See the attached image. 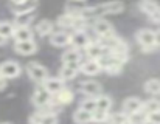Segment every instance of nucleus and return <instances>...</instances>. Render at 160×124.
I'll return each instance as SVG.
<instances>
[{"label": "nucleus", "mask_w": 160, "mask_h": 124, "mask_svg": "<svg viewBox=\"0 0 160 124\" xmlns=\"http://www.w3.org/2000/svg\"><path fill=\"white\" fill-rule=\"evenodd\" d=\"M156 42H157V45H160V30L156 31Z\"/></svg>", "instance_id": "obj_35"}, {"label": "nucleus", "mask_w": 160, "mask_h": 124, "mask_svg": "<svg viewBox=\"0 0 160 124\" xmlns=\"http://www.w3.org/2000/svg\"><path fill=\"white\" fill-rule=\"evenodd\" d=\"M5 42H6V37H5V36H2V34H0V45H3V44H5Z\"/></svg>", "instance_id": "obj_36"}, {"label": "nucleus", "mask_w": 160, "mask_h": 124, "mask_svg": "<svg viewBox=\"0 0 160 124\" xmlns=\"http://www.w3.org/2000/svg\"><path fill=\"white\" fill-rule=\"evenodd\" d=\"M87 56L90 58V59H100L101 56H104V53H103V47L100 45V44H90V45H87Z\"/></svg>", "instance_id": "obj_20"}, {"label": "nucleus", "mask_w": 160, "mask_h": 124, "mask_svg": "<svg viewBox=\"0 0 160 124\" xmlns=\"http://www.w3.org/2000/svg\"><path fill=\"white\" fill-rule=\"evenodd\" d=\"M0 73L2 76H5L6 79H12V78H17L20 74V67L19 64L14 61H6L0 65Z\"/></svg>", "instance_id": "obj_5"}, {"label": "nucleus", "mask_w": 160, "mask_h": 124, "mask_svg": "<svg viewBox=\"0 0 160 124\" xmlns=\"http://www.w3.org/2000/svg\"><path fill=\"white\" fill-rule=\"evenodd\" d=\"M14 3H22V2H25V0H12Z\"/></svg>", "instance_id": "obj_37"}, {"label": "nucleus", "mask_w": 160, "mask_h": 124, "mask_svg": "<svg viewBox=\"0 0 160 124\" xmlns=\"http://www.w3.org/2000/svg\"><path fill=\"white\" fill-rule=\"evenodd\" d=\"M52 30H53V23L50 20H41L36 25V33L39 36H47V34L52 33Z\"/></svg>", "instance_id": "obj_22"}, {"label": "nucleus", "mask_w": 160, "mask_h": 124, "mask_svg": "<svg viewBox=\"0 0 160 124\" xmlns=\"http://www.w3.org/2000/svg\"><path fill=\"white\" fill-rule=\"evenodd\" d=\"M142 110H143L145 113L157 112V110H160V101L159 99H149V101H146V103L143 104Z\"/></svg>", "instance_id": "obj_26"}, {"label": "nucleus", "mask_w": 160, "mask_h": 124, "mask_svg": "<svg viewBox=\"0 0 160 124\" xmlns=\"http://www.w3.org/2000/svg\"><path fill=\"white\" fill-rule=\"evenodd\" d=\"M70 44L78 48H87L89 37L84 31H76V33H73V36H70Z\"/></svg>", "instance_id": "obj_13"}, {"label": "nucleus", "mask_w": 160, "mask_h": 124, "mask_svg": "<svg viewBox=\"0 0 160 124\" xmlns=\"http://www.w3.org/2000/svg\"><path fill=\"white\" fill-rule=\"evenodd\" d=\"M73 120H75L78 124H87V123H90V121H93V112H89V110L79 109V110L75 112Z\"/></svg>", "instance_id": "obj_19"}, {"label": "nucleus", "mask_w": 160, "mask_h": 124, "mask_svg": "<svg viewBox=\"0 0 160 124\" xmlns=\"http://www.w3.org/2000/svg\"><path fill=\"white\" fill-rule=\"evenodd\" d=\"M107 118H109V115H107L106 110H95L93 112V121H97V123H103V121H106Z\"/></svg>", "instance_id": "obj_31"}, {"label": "nucleus", "mask_w": 160, "mask_h": 124, "mask_svg": "<svg viewBox=\"0 0 160 124\" xmlns=\"http://www.w3.org/2000/svg\"><path fill=\"white\" fill-rule=\"evenodd\" d=\"M93 30H95V33H97L98 36H101V37H106V36H112V34H113L110 23L106 22V20H97V23L93 25Z\"/></svg>", "instance_id": "obj_16"}, {"label": "nucleus", "mask_w": 160, "mask_h": 124, "mask_svg": "<svg viewBox=\"0 0 160 124\" xmlns=\"http://www.w3.org/2000/svg\"><path fill=\"white\" fill-rule=\"evenodd\" d=\"M53 101V95L42 85V87H38L34 95H33V103L38 106V107H45L48 106L50 103Z\"/></svg>", "instance_id": "obj_4"}, {"label": "nucleus", "mask_w": 160, "mask_h": 124, "mask_svg": "<svg viewBox=\"0 0 160 124\" xmlns=\"http://www.w3.org/2000/svg\"><path fill=\"white\" fill-rule=\"evenodd\" d=\"M145 90H146V93H149L152 96L160 95V81L159 79H149L145 84Z\"/></svg>", "instance_id": "obj_23"}, {"label": "nucleus", "mask_w": 160, "mask_h": 124, "mask_svg": "<svg viewBox=\"0 0 160 124\" xmlns=\"http://www.w3.org/2000/svg\"><path fill=\"white\" fill-rule=\"evenodd\" d=\"M72 101H73V93L68 88H62L61 92L53 95V103H56V104L64 106V104H70Z\"/></svg>", "instance_id": "obj_15"}, {"label": "nucleus", "mask_w": 160, "mask_h": 124, "mask_svg": "<svg viewBox=\"0 0 160 124\" xmlns=\"http://www.w3.org/2000/svg\"><path fill=\"white\" fill-rule=\"evenodd\" d=\"M109 120H110V124H124V123H128V121H129L128 113H124V112L115 113V115H112Z\"/></svg>", "instance_id": "obj_29"}, {"label": "nucleus", "mask_w": 160, "mask_h": 124, "mask_svg": "<svg viewBox=\"0 0 160 124\" xmlns=\"http://www.w3.org/2000/svg\"><path fill=\"white\" fill-rule=\"evenodd\" d=\"M14 50H16L19 55H22V56H28V55L36 53L38 45H36V42L31 39V41H27V42H16Z\"/></svg>", "instance_id": "obj_6"}, {"label": "nucleus", "mask_w": 160, "mask_h": 124, "mask_svg": "<svg viewBox=\"0 0 160 124\" xmlns=\"http://www.w3.org/2000/svg\"><path fill=\"white\" fill-rule=\"evenodd\" d=\"M31 30L28 26H16V31H14V39L16 42H27V41H31Z\"/></svg>", "instance_id": "obj_17"}, {"label": "nucleus", "mask_w": 160, "mask_h": 124, "mask_svg": "<svg viewBox=\"0 0 160 124\" xmlns=\"http://www.w3.org/2000/svg\"><path fill=\"white\" fill-rule=\"evenodd\" d=\"M137 41L143 47V51L145 53L154 51V48L157 45V42H156V33L151 31V30H140L137 33Z\"/></svg>", "instance_id": "obj_2"}, {"label": "nucleus", "mask_w": 160, "mask_h": 124, "mask_svg": "<svg viewBox=\"0 0 160 124\" xmlns=\"http://www.w3.org/2000/svg\"><path fill=\"white\" fill-rule=\"evenodd\" d=\"M151 20H154V22H159V23H160V9L157 11V12H154V14L151 16Z\"/></svg>", "instance_id": "obj_33"}, {"label": "nucleus", "mask_w": 160, "mask_h": 124, "mask_svg": "<svg viewBox=\"0 0 160 124\" xmlns=\"http://www.w3.org/2000/svg\"><path fill=\"white\" fill-rule=\"evenodd\" d=\"M78 70H79L78 62L64 64V65H62V68H61V78H62L64 81H70V79H73V78L76 76Z\"/></svg>", "instance_id": "obj_10"}, {"label": "nucleus", "mask_w": 160, "mask_h": 124, "mask_svg": "<svg viewBox=\"0 0 160 124\" xmlns=\"http://www.w3.org/2000/svg\"><path fill=\"white\" fill-rule=\"evenodd\" d=\"M14 31H16V28H14L12 23H9V22H2L0 23V34L2 36L11 37V36H14Z\"/></svg>", "instance_id": "obj_27"}, {"label": "nucleus", "mask_w": 160, "mask_h": 124, "mask_svg": "<svg viewBox=\"0 0 160 124\" xmlns=\"http://www.w3.org/2000/svg\"><path fill=\"white\" fill-rule=\"evenodd\" d=\"M52 95H56L58 92H61L64 88V79L62 78H47L42 84Z\"/></svg>", "instance_id": "obj_8"}, {"label": "nucleus", "mask_w": 160, "mask_h": 124, "mask_svg": "<svg viewBox=\"0 0 160 124\" xmlns=\"http://www.w3.org/2000/svg\"><path fill=\"white\" fill-rule=\"evenodd\" d=\"M50 42L56 45V47H64L65 44L70 42V36L65 34V33H54L53 36L50 37Z\"/></svg>", "instance_id": "obj_21"}, {"label": "nucleus", "mask_w": 160, "mask_h": 124, "mask_svg": "<svg viewBox=\"0 0 160 124\" xmlns=\"http://www.w3.org/2000/svg\"><path fill=\"white\" fill-rule=\"evenodd\" d=\"M81 90L89 96H98L101 93V84L97 81H86V82H82Z\"/></svg>", "instance_id": "obj_12"}, {"label": "nucleus", "mask_w": 160, "mask_h": 124, "mask_svg": "<svg viewBox=\"0 0 160 124\" xmlns=\"http://www.w3.org/2000/svg\"><path fill=\"white\" fill-rule=\"evenodd\" d=\"M78 2H82V0H78Z\"/></svg>", "instance_id": "obj_39"}, {"label": "nucleus", "mask_w": 160, "mask_h": 124, "mask_svg": "<svg viewBox=\"0 0 160 124\" xmlns=\"http://www.w3.org/2000/svg\"><path fill=\"white\" fill-rule=\"evenodd\" d=\"M0 76H2V73H0Z\"/></svg>", "instance_id": "obj_41"}, {"label": "nucleus", "mask_w": 160, "mask_h": 124, "mask_svg": "<svg viewBox=\"0 0 160 124\" xmlns=\"http://www.w3.org/2000/svg\"><path fill=\"white\" fill-rule=\"evenodd\" d=\"M81 59V53L79 50L73 48V50H67L64 55H62V61L64 64H70V62H79Z\"/></svg>", "instance_id": "obj_24"}, {"label": "nucleus", "mask_w": 160, "mask_h": 124, "mask_svg": "<svg viewBox=\"0 0 160 124\" xmlns=\"http://www.w3.org/2000/svg\"><path fill=\"white\" fill-rule=\"evenodd\" d=\"M138 6H140V9H142L145 14H148L149 17L160 9V5L157 2H154V0H142Z\"/></svg>", "instance_id": "obj_18"}, {"label": "nucleus", "mask_w": 160, "mask_h": 124, "mask_svg": "<svg viewBox=\"0 0 160 124\" xmlns=\"http://www.w3.org/2000/svg\"><path fill=\"white\" fill-rule=\"evenodd\" d=\"M124 124H132V123H131V121H128V123H124Z\"/></svg>", "instance_id": "obj_38"}, {"label": "nucleus", "mask_w": 160, "mask_h": 124, "mask_svg": "<svg viewBox=\"0 0 160 124\" xmlns=\"http://www.w3.org/2000/svg\"><path fill=\"white\" fill-rule=\"evenodd\" d=\"M81 109H84V110H89V112H95V110L98 109L97 99H86V101H82V104H81Z\"/></svg>", "instance_id": "obj_30"}, {"label": "nucleus", "mask_w": 160, "mask_h": 124, "mask_svg": "<svg viewBox=\"0 0 160 124\" xmlns=\"http://www.w3.org/2000/svg\"><path fill=\"white\" fill-rule=\"evenodd\" d=\"M124 9V5L121 2H110L104 5H98V6H92V8H82L79 11H76V16L81 17H93V16H103V14H118Z\"/></svg>", "instance_id": "obj_1"}, {"label": "nucleus", "mask_w": 160, "mask_h": 124, "mask_svg": "<svg viewBox=\"0 0 160 124\" xmlns=\"http://www.w3.org/2000/svg\"><path fill=\"white\" fill-rule=\"evenodd\" d=\"M148 124H160V110L148 113Z\"/></svg>", "instance_id": "obj_32"}, {"label": "nucleus", "mask_w": 160, "mask_h": 124, "mask_svg": "<svg viewBox=\"0 0 160 124\" xmlns=\"http://www.w3.org/2000/svg\"><path fill=\"white\" fill-rule=\"evenodd\" d=\"M31 124H58V120L53 113H47V112H38L31 117Z\"/></svg>", "instance_id": "obj_9"}, {"label": "nucleus", "mask_w": 160, "mask_h": 124, "mask_svg": "<svg viewBox=\"0 0 160 124\" xmlns=\"http://www.w3.org/2000/svg\"><path fill=\"white\" fill-rule=\"evenodd\" d=\"M33 19V12H23V14H16L14 23L16 26H27L30 23V20Z\"/></svg>", "instance_id": "obj_25"}, {"label": "nucleus", "mask_w": 160, "mask_h": 124, "mask_svg": "<svg viewBox=\"0 0 160 124\" xmlns=\"http://www.w3.org/2000/svg\"><path fill=\"white\" fill-rule=\"evenodd\" d=\"M5 124H9V123H5Z\"/></svg>", "instance_id": "obj_40"}, {"label": "nucleus", "mask_w": 160, "mask_h": 124, "mask_svg": "<svg viewBox=\"0 0 160 124\" xmlns=\"http://www.w3.org/2000/svg\"><path fill=\"white\" fill-rule=\"evenodd\" d=\"M142 107H143V103L138 98H128L123 103V112L128 113V115H132L135 112H140Z\"/></svg>", "instance_id": "obj_7"}, {"label": "nucleus", "mask_w": 160, "mask_h": 124, "mask_svg": "<svg viewBox=\"0 0 160 124\" xmlns=\"http://www.w3.org/2000/svg\"><path fill=\"white\" fill-rule=\"evenodd\" d=\"M38 6V0H25L22 3H14L12 11L14 14H23V12H33Z\"/></svg>", "instance_id": "obj_11"}, {"label": "nucleus", "mask_w": 160, "mask_h": 124, "mask_svg": "<svg viewBox=\"0 0 160 124\" xmlns=\"http://www.w3.org/2000/svg\"><path fill=\"white\" fill-rule=\"evenodd\" d=\"M27 71H28L30 78H31L33 81H36V82H44V81L48 78V71H47V68L42 67V65H39V64H36V62L28 64Z\"/></svg>", "instance_id": "obj_3"}, {"label": "nucleus", "mask_w": 160, "mask_h": 124, "mask_svg": "<svg viewBox=\"0 0 160 124\" xmlns=\"http://www.w3.org/2000/svg\"><path fill=\"white\" fill-rule=\"evenodd\" d=\"M6 87V78L5 76H0V90H3Z\"/></svg>", "instance_id": "obj_34"}, {"label": "nucleus", "mask_w": 160, "mask_h": 124, "mask_svg": "<svg viewBox=\"0 0 160 124\" xmlns=\"http://www.w3.org/2000/svg\"><path fill=\"white\" fill-rule=\"evenodd\" d=\"M79 70L82 73H86V74H97V73H100L101 65H100V62L97 61V59H89V61L82 62V65L79 67Z\"/></svg>", "instance_id": "obj_14"}, {"label": "nucleus", "mask_w": 160, "mask_h": 124, "mask_svg": "<svg viewBox=\"0 0 160 124\" xmlns=\"http://www.w3.org/2000/svg\"><path fill=\"white\" fill-rule=\"evenodd\" d=\"M97 104H98V110H109L110 109V106H112V101H110V98L109 96H98L97 98Z\"/></svg>", "instance_id": "obj_28"}]
</instances>
